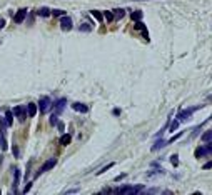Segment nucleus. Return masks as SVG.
Listing matches in <instances>:
<instances>
[{
	"label": "nucleus",
	"instance_id": "nucleus-1",
	"mask_svg": "<svg viewBox=\"0 0 212 195\" xmlns=\"http://www.w3.org/2000/svg\"><path fill=\"white\" fill-rule=\"evenodd\" d=\"M204 105H199V107H191V108H187V110H180L179 113H177V120L179 122H185V120H191L192 113L197 110V108H202Z\"/></svg>",
	"mask_w": 212,
	"mask_h": 195
},
{
	"label": "nucleus",
	"instance_id": "nucleus-2",
	"mask_svg": "<svg viewBox=\"0 0 212 195\" xmlns=\"http://www.w3.org/2000/svg\"><path fill=\"white\" fill-rule=\"evenodd\" d=\"M142 185H139V187H130V185H125V187H120L117 188V193H122V195H129V193H139V192H142Z\"/></svg>",
	"mask_w": 212,
	"mask_h": 195
},
{
	"label": "nucleus",
	"instance_id": "nucleus-3",
	"mask_svg": "<svg viewBox=\"0 0 212 195\" xmlns=\"http://www.w3.org/2000/svg\"><path fill=\"white\" fill-rule=\"evenodd\" d=\"M52 107V100H50V97H40V100H39V108H40V112L42 113H45V112H49V108Z\"/></svg>",
	"mask_w": 212,
	"mask_h": 195
},
{
	"label": "nucleus",
	"instance_id": "nucleus-4",
	"mask_svg": "<svg viewBox=\"0 0 212 195\" xmlns=\"http://www.w3.org/2000/svg\"><path fill=\"white\" fill-rule=\"evenodd\" d=\"M14 115L17 117L20 122H24L25 120V117H27V107H24V105H17V107H14Z\"/></svg>",
	"mask_w": 212,
	"mask_h": 195
},
{
	"label": "nucleus",
	"instance_id": "nucleus-5",
	"mask_svg": "<svg viewBox=\"0 0 212 195\" xmlns=\"http://www.w3.org/2000/svg\"><path fill=\"white\" fill-rule=\"evenodd\" d=\"M55 165H57V159H50V160H47V162H45V163H43V165L39 169L37 175H40V173H45V172H49V170H50V169H54Z\"/></svg>",
	"mask_w": 212,
	"mask_h": 195
},
{
	"label": "nucleus",
	"instance_id": "nucleus-6",
	"mask_svg": "<svg viewBox=\"0 0 212 195\" xmlns=\"http://www.w3.org/2000/svg\"><path fill=\"white\" fill-rule=\"evenodd\" d=\"M74 23H72V18L67 17V15H64V17L60 18V29L64 30V32H68V30H72Z\"/></svg>",
	"mask_w": 212,
	"mask_h": 195
},
{
	"label": "nucleus",
	"instance_id": "nucleus-7",
	"mask_svg": "<svg viewBox=\"0 0 212 195\" xmlns=\"http://www.w3.org/2000/svg\"><path fill=\"white\" fill-rule=\"evenodd\" d=\"M27 14H29V10H27V8H20V10L14 15V22H15V23H22V22L27 18Z\"/></svg>",
	"mask_w": 212,
	"mask_h": 195
},
{
	"label": "nucleus",
	"instance_id": "nucleus-8",
	"mask_svg": "<svg viewBox=\"0 0 212 195\" xmlns=\"http://www.w3.org/2000/svg\"><path fill=\"white\" fill-rule=\"evenodd\" d=\"M72 108L75 110V112H80V113H87V112H89V107H87L85 104H80V102L72 104Z\"/></svg>",
	"mask_w": 212,
	"mask_h": 195
},
{
	"label": "nucleus",
	"instance_id": "nucleus-9",
	"mask_svg": "<svg viewBox=\"0 0 212 195\" xmlns=\"http://www.w3.org/2000/svg\"><path fill=\"white\" fill-rule=\"evenodd\" d=\"M65 104H67V100H65V98H60V100H57L55 104H52V107H54V108H55V112L59 113V112L62 110V108L65 107Z\"/></svg>",
	"mask_w": 212,
	"mask_h": 195
},
{
	"label": "nucleus",
	"instance_id": "nucleus-10",
	"mask_svg": "<svg viewBox=\"0 0 212 195\" xmlns=\"http://www.w3.org/2000/svg\"><path fill=\"white\" fill-rule=\"evenodd\" d=\"M201 140L204 142V144H207V142H212V128H209L207 132H204V134L201 135Z\"/></svg>",
	"mask_w": 212,
	"mask_h": 195
},
{
	"label": "nucleus",
	"instance_id": "nucleus-11",
	"mask_svg": "<svg viewBox=\"0 0 212 195\" xmlns=\"http://www.w3.org/2000/svg\"><path fill=\"white\" fill-rule=\"evenodd\" d=\"M27 113H29V117H35L37 115V105L35 104H27Z\"/></svg>",
	"mask_w": 212,
	"mask_h": 195
},
{
	"label": "nucleus",
	"instance_id": "nucleus-12",
	"mask_svg": "<svg viewBox=\"0 0 212 195\" xmlns=\"http://www.w3.org/2000/svg\"><path fill=\"white\" fill-rule=\"evenodd\" d=\"M166 145H167V140H162V138H160V140L155 142V145H152V152H157L159 148L166 147Z\"/></svg>",
	"mask_w": 212,
	"mask_h": 195
},
{
	"label": "nucleus",
	"instance_id": "nucleus-13",
	"mask_svg": "<svg viewBox=\"0 0 212 195\" xmlns=\"http://www.w3.org/2000/svg\"><path fill=\"white\" fill-rule=\"evenodd\" d=\"M209 152H207V147H199V148H195V157L197 159H201V157H204V155H207Z\"/></svg>",
	"mask_w": 212,
	"mask_h": 195
},
{
	"label": "nucleus",
	"instance_id": "nucleus-14",
	"mask_svg": "<svg viewBox=\"0 0 212 195\" xmlns=\"http://www.w3.org/2000/svg\"><path fill=\"white\" fill-rule=\"evenodd\" d=\"M37 14H39L40 17H49V15H52V10L50 8H47V7H40Z\"/></svg>",
	"mask_w": 212,
	"mask_h": 195
},
{
	"label": "nucleus",
	"instance_id": "nucleus-15",
	"mask_svg": "<svg viewBox=\"0 0 212 195\" xmlns=\"http://www.w3.org/2000/svg\"><path fill=\"white\" fill-rule=\"evenodd\" d=\"M90 14L93 15V18H95V20H97L99 23H102V22H104V15H102L99 10H90Z\"/></svg>",
	"mask_w": 212,
	"mask_h": 195
},
{
	"label": "nucleus",
	"instance_id": "nucleus-16",
	"mask_svg": "<svg viewBox=\"0 0 212 195\" xmlns=\"http://www.w3.org/2000/svg\"><path fill=\"white\" fill-rule=\"evenodd\" d=\"M14 173H15V182H14V192H17V185H18V182H20V170H18V169H15V170H14Z\"/></svg>",
	"mask_w": 212,
	"mask_h": 195
},
{
	"label": "nucleus",
	"instance_id": "nucleus-17",
	"mask_svg": "<svg viewBox=\"0 0 212 195\" xmlns=\"http://www.w3.org/2000/svg\"><path fill=\"white\" fill-rule=\"evenodd\" d=\"M12 115H14L12 110H7V112H5V125H7V127L12 125Z\"/></svg>",
	"mask_w": 212,
	"mask_h": 195
},
{
	"label": "nucleus",
	"instance_id": "nucleus-18",
	"mask_svg": "<svg viewBox=\"0 0 212 195\" xmlns=\"http://www.w3.org/2000/svg\"><path fill=\"white\" fill-rule=\"evenodd\" d=\"M70 142H72V137H70L68 134H64V135L60 137V144H62V145H68Z\"/></svg>",
	"mask_w": 212,
	"mask_h": 195
},
{
	"label": "nucleus",
	"instance_id": "nucleus-19",
	"mask_svg": "<svg viewBox=\"0 0 212 195\" xmlns=\"http://www.w3.org/2000/svg\"><path fill=\"white\" fill-rule=\"evenodd\" d=\"M142 10H135V12H132V20H135V22H140L142 20Z\"/></svg>",
	"mask_w": 212,
	"mask_h": 195
},
{
	"label": "nucleus",
	"instance_id": "nucleus-20",
	"mask_svg": "<svg viewBox=\"0 0 212 195\" xmlns=\"http://www.w3.org/2000/svg\"><path fill=\"white\" fill-rule=\"evenodd\" d=\"M102 15H104V18H105L107 22H112V20H114V17H115V15H114V12H110V10H105Z\"/></svg>",
	"mask_w": 212,
	"mask_h": 195
},
{
	"label": "nucleus",
	"instance_id": "nucleus-21",
	"mask_svg": "<svg viewBox=\"0 0 212 195\" xmlns=\"http://www.w3.org/2000/svg\"><path fill=\"white\" fill-rule=\"evenodd\" d=\"M0 145H2V150H7V140H5V135H4V132L0 134Z\"/></svg>",
	"mask_w": 212,
	"mask_h": 195
},
{
	"label": "nucleus",
	"instance_id": "nucleus-22",
	"mask_svg": "<svg viewBox=\"0 0 212 195\" xmlns=\"http://www.w3.org/2000/svg\"><path fill=\"white\" fill-rule=\"evenodd\" d=\"M52 15H54V17H64V15H67V14H65V10L55 8V10H52Z\"/></svg>",
	"mask_w": 212,
	"mask_h": 195
},
{
	"label": "nucleus",
	"instance_id": "nucleus-23",
	"mask_svg": "<svg viewBox=\"0 0 212 195\" xmlns=\"http://www.w3.org/2000/svg\"><path fill=\"white\" fill-rule=\"evenodd\" d=\"M177 127H179V120H174V122L169 123V132H172L174 134V130H177Z\"/></svg>",
	"mask_w": 212,
	"mask_h": 195
},
{
	"label": "nucleus",
	"instance_id": "nucleus-24",
	"mask_svg": "<svg viewBox=\"0 0 212 195\" xmlns=\"http://www.w3.org/2000/svg\"><path fill=\"white\" fill-rule=\"evenodd\" d=\"M114 15H117V17L122 18L124 15H125V10H124V8H114Z\"/></svg>",
	"mask_w": 212,
	"mask_h": 195
},
{
	"label": "nucleus",
	"instance_id": "nucleus-25",
	"mask_svg": "<svg viewBox=\"0 0 212 195\" xmlns=\"http://www.w3.org/2000/svg\"><path fill=\"white\" fill-rule=\"evenodd\" d=\"M90 30H92V25H89L87 22L80 25V32H90Z\"/></svg>",
	"mask_w": 212,
	"mask_h": 195
},
{
	"label": "nucleus",
	"instance_id": "nucleus-26",
	"mask_svg": "<svg viewBox=\"0 0 212 195\" xmlns=\"http://www.w3.org/2000/svg\"><path fill=\"white\" fill-rule=\"evenodd\" d=\"M170 163H172L174 167H177V165H179V155H176V153H174V155L170 157Z\"/></svg>",
	"mask_w": 212,
	"mask_h": 195
},
{
	"label": "nucleus",
	"instance_id": "nucleus-27",
	"mask_svg": "<svg viewBox=\"0 0 212 195\" xmlns=\"http://www.w3.org/2000/svg\"><path fill=\"white\" fill-rule=\"evenodd\" d=\"M57 122H59L57 113H52V117H50V123H52V125H57Z\"/></svg>",
	"mask_w": 212,
	"mask_h": 195
},
{
	"label": "nucleus",
	"instance_id": "nucleus-28",
	"mask_svg": "<svg viewBox=\"0 0 212 195\" xmlns=\"http://www.w3.org/2000/svg\"><path fill=\"white\" fill-rule=\"evenodd\" d=\"M202 169H204V170L212 169V160H210V162H207V163H204V165H202Z\"/></svg>",
	"mask_w": 212,
	"mask_h": 195
},
{
	"label": "nucleus",
	"instance_id": "nucleus-29",
	"mask_svg": "<svg viewBox=\"0 0 212 195\" xmlns=\"http://www.w3.org/2000/svg\"><path fill=\"white\" fill-rule=\"evenodd\" d=\"M110 167H114V163H109L107 167H104V169H102V170H99V175H100V173H104L105 170H109V169H110Z\"/></svg>",
	"mask_w": 212,
	"mask_h": 195
},
{
	"label": "nucleus",
	"instance_id": "nucleus-30",
	"mask_svg": "<svg viewBox=\"0 0 212 195\" xmlns=\"http://www.w3.org/2000/svg\"><path fill=\"white\" fill-rule=\"evenodd\" d=\"M30 188H32V184H27L25 188H24V193H27V192H30Z\"/></svg>",
	"mask_w": 212,
	"mask_h": 195
},
{
	"label": "nucleus",
	"instance_id": "nucleus-31",
	"mask_svg": "<svg viewBox=\"0 0 212 195\" xmlns=\"http://www.w3.org/2000/svg\"><path fill=\"white\" fill-rule=\"evenodd\" d=\"M124 177H125V173H120V175H117V177H115L114 180H115V182H119L120 178H124Z\"/></svg>",
	"mask_w": 212,
	"mask_h": 195
},
{
	"label": "nucleus",
	"instance_id": "nucleus-32",
	"mask_svg": "<svg viewBox=\"0 0 212 195\" xmlns=\"http://www.w3.org/2000/svg\"><path fill=\"white\" fill-rule=\"evenodd\" d=\"M12 152H14V155H15V157H18V148H17V147L12 148Z\"/></svg>",
	"mask_w": 212,
	"mask_h": 195
},
{
	"label": "nucleus",
	"instance_id": "nucleus-33",
	"mask_svg": "<svg viewBox=\"0 0 212 195\" xmlns=\"http://www.w3.org/2000/svg\"><path fill=\"white\" fill-rule=\"evenodd\" d=\"M57 127H59V130H64V128H65V127H64V123H62V122H57Z\"/></svg>",
	"mask_w": 212,
	"mask_h": 195
},
{
	"label": "nucleus",
	"instance_id": "nucleus-34",
	"mask_svg": "<svg viewBox=\"0 0 212 195\" xmlns=\"http://www.w3.org/2000/svg\"><path fill=\"white\" fill-rule=\"evenodd\" d=\"M79 192V188H72V190H67V193H77Z\"/></svg>",
	"mask_w": 212,
	"mask_h": 195
},
{
	"label": "nucleus",
	"instance_id": "nucleus-35",
	"mask_svg": "<svg viewBox=\"0 0 212 195\" xmlns=\"http://www.w3.org/2000/svg\"><path fill=\"white\" fill-rule=\"evenodd\" d=\"M4 27H5V20L4 18H0V29H4Z\"/></svg>",
	"mask_w": 212,
	"mask_h": 195
},
{
	"label": "nucleus",
	"instance_id": "nucleus-36",
	"mask_svg": "<svg viewBox=\"0 0 212 195\" xmlns=\"http://www.w3.org/2000/svg\"><path fill=\"white\" fill-rule=\"evenodd\" d=\"M140 2H145V0H140Z\"/></svg>",
	"mask_w": 212,
	"mask_h": 195
}]
</instances>
